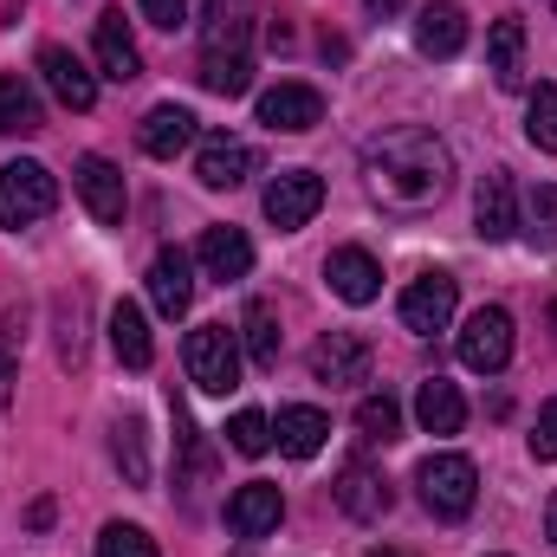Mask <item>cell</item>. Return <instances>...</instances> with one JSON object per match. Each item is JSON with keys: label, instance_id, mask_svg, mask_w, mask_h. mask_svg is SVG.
<instances>
[{"label": "cell", "instance_id": "20", "mask_svg": "<svg viewBox=\"0 0 557 557\" xmlns=\"http://www.w3.org/2000/svg\"><path fill=\"white\" fill-rule=\"evenodd\" d=\"M98 72L104 78H117V85H131V78H143V52L137 39H131V26H124V13H98Z\"/></svg>", "mask_w": 557, "mask_h": 557}, {"label": "cell", "instance_id": "43", "mask_svg": "<svg viewBox=\"0 0 557 557\" xmlns=\"http://www.w3.org/2000/svg\"><path fill=\"white\" fill-rule=\"evenodd\" d=\"M552 324H557V305H552Z\"/></svg>", "mask_w": 557, "mask_h": 557}, {"label": "cell", "instance_id": "19", "mask_svg": "<svg viewBox=\"0 0 557 557\" xmlns=\"http://www.w3.org/2000/svg\"><path fill=\"white\" fill-rule=\"evenodd\" d=\"M416 46L428 59H454L467 46V7L460 0H428L416 20Z\"/></svg>", "mask_w": 557, "mask_h": 557}, {"label": "cell", "instance_id": "12", "mask_svg": "<svg viewBox=\"0 0 557 557\" xmlns=\"http://www.w3.org/2000/svg\"><path fill=\"white\" fill-rule=\"evenodd\" d=\"M260 124H267V131H285V137H305V131L324 124V98H318L311 85H273V91L260 98Z\"/></svg>", "mask_w": 557, "mask_h": 557}, {"label": "cell", "instance_id": "11", "mask_svg": "<svg viewBox=\"0 0 557 557\" xmlns=\"http://www.w3.org/2000/svg\"><path fill=\"white\" fill-rule=\"evenodd\" d=\"M311 376L331 383V389H350V383H370V344L357 331H324L311 344Z\"/></svg>", "mask_w": 557, "mask_h": 557}, {"label": "cell", "instance_id": "30", "mask_svg": "<svg viewBox=\"0 0 557 557\" xmlns=\"http://www.w3.org/2000/svg\"><path fill=\"white\" fill-rule=\"evenodd\" d=\"M357 428H363V441H383L389 447L403 434V403L396 396H363L357 403Z\"/></svg>", "mask_w": 557, "mask_h": 557}, {"label": "cell", "instance_id": "32", "mask_svg": "<svg viewBox=\"0 0 557 557\" xmlns=\"http://www.w3.org/2000/svg\"><path fill=\"white\" fill-rule=\"evenodd\" d=\"M227 447L247 454V460H260V454L273 447V421L260 416V409H240V416L227 421Z\"/></svg>", "mask_w": 557, "mask_h": 557}, {"label": "cell", "instance_id": "8", "mask_svg": "<svg viewBox=\"0 0 557 557\" xmlns=\"http://www.w3.org/2000/svg\"><path fill=\"white\" fill-rule=\"evenodd\" d=\"M72 188H78V201L104 221V227H117L124 221V208H131V188H124V169L111 162V156H78V169H72Z\"/></svg>", "mask_w": 557, "mask_h": 557}, {"label": "cell", "instance_id": "38", "mask_svg": "<svg viewBox=\"0 0 557 557\" xmlns=\"http://www.w3.org/2000/svg\"><path fill=\"white\" fill-rule=\"evenodd\" d=\"M13 376H20V370H13V350H7V344H0V409H7V403H13Z\"/></svg>", "mask_w": 557, "mask_h": 557}, {"label": "cell", "instance_id": "46", "mask_svg": "<svg viewBox=\"0 0 557 557\" xmlns=\"http://www.w3.org/2000/svg\"><path fill=\"white\" fill-rule=\"evenodd\" d=\"M552 7H557V0H552Z\"/></svg>", "mask_w": 557, "mask_h": 557}, {"label": "cell", "instance_id": "1", "mask_svg": "<svg viewBox=\"0 0 557 557\" xmlns=\"http://www.w3.org/2000/svg\"><path fill=\"white\" fill-rule=\"evenodd\" d=\"M363 182L383 208L421 214L454 188V149L421 124H396V131L363 143Z\"/></svg>", "mask_w": 557, "mask_h": 557}, {"label": "cell", "instance_id": "41", "mask_svg": "<svg viewBox=\"0 0 557 557\" xmlns=\"http://www.w3.org/2000/svg\"><path fill=\"white\" fill-rule=\"evenodd\" d=\"M545 539L557 545V493H552V506H545Z\"/></svg>", "mask_w": 557, "mask_h": 557}, {"label": "cell", "instance_id": "21", "mask_svg": "<svg viewBox=\"0 0 557 557\" xmlns=\"http://www.w3.org/2000/svg\"><path fill=\"white\" fill-rule=\"evenodd\" d=\"M137 143H143V156H156V162H175V156L195 143V117H188L182 104H156V111L137 124Z\"/></svg>", "mask_w": 557, "mask_h": 557}, {"label": "cell", "instance_id": "42", "mask_svg": "<svg viewBox=\"0 0 557 557\" xmlns=\"http://www.w3.org/2000/svg\"><path fill=\"white\" fill-rule=\"evenodd\" d=\"M20 7H26V0H0V13H7V20H20Z\"/></svg>", "mask_w": 557, "mask_h": 557}, {"label": "cell", "instance_id": "24", "mask_svg": "<svg viewBox=\"0 0 557 557\" xmlns=\"http://www.w3.org/2000/svg\"><path fill=\"white\" fill-rule=\"evenodd\" d=\"M273 441L292 454V460H311V454L331 441V416H324V409H305V403H298V409H278Z\"/></svg>", "mask_w": 557, "mask_h": 557}, {"label": "cell", "instance_id": "39", "mask_svg": "<svg viewBox=\"0 0 557 557\" xmlns=\"http://www.w3.org/2000/svg\"><path fill=\"white\" fill-rule=\"evenodd\" d=\"M532 214H539V221H557V188H539V195H532Z\"/></svg>", "mask_w": 557, "mask_h": 557}, {"label": "cell", "instance_id": "2", "mask_svg": "<svg viewBox=\"0 0 557 557\" xmlns=\"http://www.w3.org/2000/svg\"><path fill=\"white\" fill-rule=\"evenodd\" d=\"M214 98H240L253 85V0H208L201 26V72Z\"/></svg>", "mask_w": 557, "mask_h": 557}, {"label": "cell", "instance_id": "14", "mask_svg": "<svg viewBox=\"0 0 557 557\" xmlns=\"http://www.w3.org/2000/svg\"><path fill=\"white\" fill-rule=\"evenodd\" d=\"M331 493H337V506H344L350 519H363V525H370V519H383V512H389V499H396V493H389V480H383L370 460H344V473H337V486H331Z\"/></svg>", "mask_w": 557, "mask_h": 557}, {"label": "cell", "instance_id": "26", "mask_svg": "<svg viewBox=\"0 0 557 557\" xmlns=\"http://www.w3.org/2000/svg\"><path fill=\"white\" fill-rule=\"evenodd\" d=\"M416 421L428 434H460V421H467V403H460V389L447 383V376H428L416 389Z\"/></svg>", "mask_w": 557, "mask_h": 557}, {"label": "cell", "instance_id": "36", "mask_svg": "<svg viewBox=\"0 0 557 557\" xmlns=\"http://www.w3.org/2000/svg\"><path fill=\"white\" fill-rule=\"evenodd\" d=\"M532 460H557V396L539 409V428H532Z\"/></svg>", "mask_w": 557, "mask_h": 557}, {"label": "cell", "instance_id": "9", "mask_svg": "<svg viewBox=\"0 0 557 557\" xmlns=\"http://www.w3.org/2000/svg\"><path fill=\"white\" fill-rule=\"evenodd\" d=\"M454 305H460V285L447 273H421L409 278V292H403V331H416V337H434V331H447V318H454Z\"/></svg>", "mask_w": 557, "mask_h": 557}, {"label": "cell", "instance_id": "13", "mask_svg": "<svg viewBox=\"0 0 557 557\" xmlns=\"http://www.w3.org/2000/svg\"><path fill=\"white\" fill-rule=\"evenodd\" d=\"M253 143L227 137V131H214V137L201 143V156H195V175H201V188H240L247 175H253Z\"/></svg>", "mask_w": 557, "mask_h": 557}, {"label": "cell", "instance_id": "15", "mask_svg": "<svg viewBox=\"0 0 557 557\" xmlns=\"http://www.w3.org/2000/svg\"><path fill=\"white\" fill-rule=\"evenodd\" d=\"M149 298H156L162 318H182V311L195 305V260H188L182 247H162V253L149 260Z\"/></svg>", "mask_w": 557, "mask_h": 557}, {"label": "cell", "instance_id": "33", "mask_svg": "<svg viewBox=\"0 0 557 557\" xmlns=\"http://www.w3.org/2000/svg\"><path fill=\"white\" fill-rule=\"evenodd\" d=\"M525 137L539 143L545 156H557V85L532 91V111H525Z\"/></svg>", "mask_w": 557, "mask_h": 557}, {"label": "cell", "instance_id": "35", "mask_svg": "<svg viewBox=\"0 0 557 557\" xmlns=\"http://www.w3.org/2000/svg\"><path fill=\"white\" fill-rule=\"evenodd\" d=\"M78 318H85V292L65 298V331H59V357H65V363L85 357V331H78Z\"/></svg>", "mask_w": 557, "mask_h": 557}, {"label": "cell", "instance_id": "4", "mask_svg": "<svg viewBox=\"0 0 557 557\" xmlns=\"http://www.w3.org/2000/svg\"><path fill=\"white\" fill-rule=\"evenodd\" d=\"M416 486H421V506L434 519H467L473 499H480V467L467 454H428L416 467Z\"/></svg>", "mask_w": 557, "mask_h": 557}, {"label": "cell", "instance_id": "7", "mask_svg": "<svg viewBox=\"0 0 557 557\" xmlns=\"http://www.w3.org/2000/svg\"><path fill=\"white\" fill-rule=\"evenodd\" d=\"M318 208H324V175H311V169H278L273 182H267V221H273L278 234L305 227Z\"/></svg>", "mask_w": 557, "mask_h": 557}, {"label": "cell", "instance_id": "10", "mask_svg": "<svg viewBox=\"0 0 557 557\" xmlns=\"http://www.w3.org/2000/svg\"><path fill=\"white\" fill-rule=\"evenodd\" d=\"M39 78L65 111H91L98 104V72L72 52V46H39Z\"/></svg>", "mask_w": 557, "mask_h": 557}, {"label": "cell", "instance_id": "16", "mask_svg": "<svg viewBox=\"0 0 557 557\" xmlns=\"http://www.w3.org/2000/svg\"><path fill=\"white\" fill-rule=\"evenodd\" d=\"M278 519H285V499H278L273 480H247V486L227 499V525H234V539H267V532H278Z\"/></svg>", "mask_w": 557, "mask_h": 557}, {"label": "cell", "instance_id": "18", "mask_svg": "<svg viewBox=\"0 0 557 557\" xmlns=\"http://www.w3.org/2000/svg\"><path fill=\"white\" fill-rule=\"evenodd\" d=\"M324 278H331V292H337L344 305H370V298L383 292V267H376L363 247H337V253L324 260Z\"/></svg>", "mask_w": 557, "mask_h": 557}, {"label": "cell", "instance_id": "34", "mask_svg": "<svg viewBox=\"0 0 557 557\" xmlns=\"http://www.w3.org/2000/svg\"><path fill=\"white\" fill-rule=\"evenodd\" d=\"M98 557H156V539H149L143 525H124V519H111V525L98 532Z\"/></svg>", "mask_w": 557, "mask_h": 557}, {"label": "cell", "instance_id": "37", "mask_svg": "<svg viewBox=\"0 0 557 557\" xmlns=\"http://www.w3.org/2000/svg\"><path fill=\"white\" fill-rule=\"evenodd\" d=\"M143 20L162 26V33H175V26H188V0H143Z\"/></svg>", "mask_w": 557, "mask_h": 557}, {"label": "cell", "instance_id": "17", "mask_svg": "<svg viewBox=\"0 0 557 557\" xmlns=\"http://www.w3.org/2000/svg\"><path fill=\"white\" fill-rule=\"evenodd\" d=\"M473 221H480L486 240H512V234H519V188H512L506 169H493V175L480 182V195H473Z\"/></svg>", "mask_w": 557, "mask_h": 557}, {"label": "cell", "instance_id": "27", "mask_svg": "<svg viewBox=\"0 0 557 557\" xmlns=\"http://www.w3.org/2000/svg\"><path fill=\"white\" fill-rule=\"evenodd\" d=\"M111 350H117V363H124V370H149V357H156L149 318H143L131 298H124V305L111 311Z\"/></svg>", "mask_w": 557, "mask_h": 557}, {"label": "cell", "instance_id": "6", "mask_svg": "<svg viewBox=\"0 0 557 557\" xmlns=\"http://www.w3.org/2000/svg\"><path fill=\"white\" fill-rule=\"evenodd\" d=\"M460 363L473 376H499L512 363V311L506 305H480L467 324H460Z\"/></svg>", "mask_w": 557, "mask_h": 557}, {"label": "cell", "instance_id": "25", "mask_svg": "<svg viewBox=\"0 0 557 557\" xmlns=\"http://www.w3.org/2000/svg\"><path fill=\"white\" fill-rule=\"evenodd\" d=\"M0 131H7V137H33V131H46L39 91H33V78H20V72L0 78Z\"/></svg>", "mask_w": 557, "mask_h": 557}, {"label": "cell", "instance_id": "23", "mask_svg": "<svg viewBox=\"0 0 557 557\" xmlns=\"http://www.w3.org/2000/svg\"><path fill=\"white\" fill-rule=\"evenodd\" d=\"M195 260L208 267V278H247L253 273V240L240 227H208L201 247H195Z\"/></svg>", "mask_w": 557, "mask_h": 557}, {"label": "cell", "instance_id": "40", "mask_svg": "<svg viewBox=\"0 0 557 557\" xmlns=\"http://www.w3.org/2000/svg\"><path fill=\"white\" fill-rule=\"evenodd\" d=\"M363 7H370V13H403L409 0H363Z\"/></svg>", "mask_w": 557, "mask_h": 557}, {"label": "cell", "instance_id": "5", "mask_svg": "<svg viewBox=\"0 0 557 557\" xmlns=\"http://www.w3.org/2000/svg\"><path fill=\"white\" fill-rule=\"evenodd\" d=\"M59 208V182H52V169L46 162H7L0 169V227H33V221H46Z\"/></svg>", "mask_w": 557, "mask_h": 557}, {"label": "cell", "instance_id": "22", "mask_svg": "<svg viewBox=\"0 0 557 557\" xmlns=\"http://www.w3.org/2000/svg\"><path fill=\"white\" fill-rule=\"evenodd\" d=\"M486 72H493L499 91H519L525 85V26L512 13L493 20V33H486Z\"/></svg>", "mask_w": 557, "mask_h": 557}, {"label": "cell", "instance_id": "29", "mask_svg": "<svg viewBox=\"0 0 557 557\" xmlns=\"http://www.w3.org/2000/svg\"><path fill=\"white\" fill-rule=\"evenodd\" d=\"M111 454H117V467H124L131 486H149V441H143L137 416H124L117 428H111Z\"/></svg>", "mask_w": 557, "mask_h": 557}, {"label": "cell", "instance_id": "28", "mask_svg": "<svg viewBox=\"0 0 557 557\" xmlns=\"http://www.w3.org/2000/svg\"><path fill=\"white\" fill-rule=\"evenodd\" d=\"M240 344H247L253 370H278V311L267 305V298L247 305V318H240Z\"/></svg>", "mask_w": 557, "mask_h": 557}, {"label": "cell", "instance_id": "31", "mask_svg": "<svg viewBox=\"0 0 557 557\" xmlns=\"http://www.w3.org/2000/svg\"><path fill=\"white\" fill-rule=\"evenodd\" d=\"M175 447H182V480H208V467H214V454H208V441H201V428L188 421V409L175 403Z\"/></svg>", "mask_w": 557, "mask_h": 557}, {"label": "cell", "instance_id": "45", "mask_svg": "<svg viewBox=\"0 0 557 557\" xmlns=\"http://www.w3.org/2000/svg\"><path fill=\"white\" fill-rule=\"evenodd\" d=\"M240 557H247V552H240Z\"/></svg>", "mask_w": 557, "mask_h": 557}, {"label": "cell", "instance_id": "44", "mask_svg": "<svg viewBox=\"0 0 557 557\" xmlns=\"http://www.w3.org/2000/svg\"><path fill=\"white\" fill-rule=\"evenodd\" d=\"M376 557H396V552H376Z\"/></svg>", "mask_w": 557, "mask_h": 557}, {"label": "cell", "instance_id": "3", "mask_svg": "<svg viewBox=\"0 0 557 557\" xmlns=\"http://www.w3.org/2000/svg\"><path fill=\"white\" fill-rule=\"evenodd\" d=\"M182 363H188V383L208 389V396L240 389V331H227V324H195L188 344H182Z\"/></svg>", "mask_w": 557, "mask_h": 557}]
</instances>
